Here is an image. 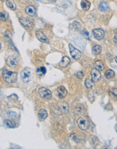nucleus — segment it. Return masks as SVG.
Segmentation results:
<instances>
[{"mask_svg": "<svg viewBox=\"0 0 117 149\" xmlns=\"http://www.w3.org/2000/svg\"><path fill=\"white\" fill-rule=\"evenodd\" d=\"M4 81L8 83H13L17 81L18 74L15 72L9 71H4L2 73Z\"/></svg>", "mask_w": 117, "mask_h": 149, "instance_id": "f257e3e1", "label": "nucleus"}, {"mask_svg": "<svg viewBox=\"0 0 117 149\" xmlns=\"http://www.w3.org/2000/svg\"><path fill=\"white\" fill-rule=\"evenodd\" d=\"M20 78L24 83H28L31 79V70L29 68H24L20 73Z\"/></svg>", "mask_w": 117, "mask_h": 149, "instance_id": "f03ea898", "label": "nucleus"}, {"mask_svg": "<svg viewBox=\"0 0 117 149\" xmlns=\"http://www.w3.org/2000/svg\"><path fill=\"white\" fill-rule=\"evenodd\" d=\"M38 94L41 97V98H44V99H47V100H49L51 98V92L47 90L46 88H39L38 90Z\"/></svg>", "mask_w": 117, "mask_h": 149, "instance_id": "7ed1b4c3", "label": "nucleus"}, {"mask_svg": "<svg viewBox=\"0 0 117 149\" xmlns=\"http://www.w3.org/2000/svg\"><path fill=\"white\" fill-rule=\"evenodd\" d=\"M77 124L80 130H87L89 127V123L84 117H79L77 120Z\"/></svg>", "mask_w": 117, "mask_h": 149, "instance_id": "20e7f679", "label": "nucleus"}, {"mask_svg": "<svg viewBox=\"0 0 117 149\" xmlns=\"http://www.w3.org/2000/svg\"><path fill=\"white\" fill-rule=\"evenodd\" d=\"M69 50H70V53L71 54V56L75 60H78L81 56V52L75 48L72 44H69Z\"/></svg>", "mask_w": 117, "mask_h": 149, "instance_id": "39448f33", "label": "nucleus"}, {"mask_svg": "<svg viewBox=\"0 0 117 149\" xmlns=\"http://www.w3.org/2000/svg\"><path fill=\"white\" fill-rule=\"evenodd\" d=\"M18 63V58L14 55H11V56L7 57L6 60V64L8 66L10 67H14Z\"/></svg>", "mask_w": 117, "mask_h": 149, "instance_id": "423d86ee", "label": "nucleus"}, {"mask_svg": "<svg viewBox=\"0 0 117 149\" xmlns=\"http://www.w3.org/2000/svg\"><path fill=\"white\" fill-rule=\"evenodd\" d=\"M93 35L97 40H100L104 36V31L102 29H95L93 31Z\"/></svg>", "mask_w": 117, "mask_h": 149, "instance_id": "0eeeda50", "label": "nucleus"}, {"mask_svg": "<svg viewBox=\"0 0 117 149\" xmlns=\"http://www.w3.org/2000/svg\"><path fill=\"white\" fill-rule=\"evenodd\" d=\"M91 75L93 81H98L101 79V73L99 70L96 68H93L91 71Z\"/></svg>", "mask_w": 117, "mask_h": 149, "instance_id": "6e6552de", "label": "nucleus"}, {"mask_svg": "<svg viewBox=\"0 0 117 149\" xmlns=\"http://www.w3.org/2000/svg\"><path fill=\"white\" fill-rule=\"evenodd\" d=\"M25 11L29 16H31V17H34L36 16V9L33 5H29L26 7L25 8Z\"/></svg>", "mask_w": 117, "mask_h": 149, "instance_id": "1a4fd4ad", "label": "nucleus"}, {"mask_svg": "<svg viewBox=\"0 0 117 149\" xmlns=\"http://www.w3.org/2000/svg\"><path fill=\"white\" fill-rule=\"evenodd\" d=\"M36 36L40 42H43V43H48V39L46 37V36L40 30H38L36 31Z\"/></svg>", "mask_w": 117, "mask_h": 149, "instance_id": "9d476101", "label": "nucleus"}, {"mask_svg": "<svg viewBox=\"0 0 117 149\" xmlns=\"http://www.w3.org/2000/svg\"><path fill=\"white\" fill-rule=\"evenodd\" d=\"M58 95L60 98H64L67 95V91L64 86H59L58 88Z\"/></svg>", "mask_w": 117, "mask_h": 149, "instance_id": "9b49d317", "label": "nucleus"}, {"mask_svg": "<svg viewBox=\"0 0 117 149\" xmlns=\"http://www.w3.org/2000/svg\"><path fill=\"white\" fill-rule=\"evenodd\" d=\"M19 21L23 27H27V28H29V27H31L32 25L31 21L29 18H25V17L20 18Z\"/></svg>", "mask_w": 117, "mask_h": 149, "instance_id": "f8f14e48", "label": "nucleus"}, {"mask_svg": "<svg viewBox=\"0 0 117 149\" xmlns=\"http://www.w3.org/2000/svg\"><path fill=\"white\" fill-rule=\"evenodd\" d=\"M38 117L39 119L41 121H43L45 119H46V118L47 117V112L46 110H45L43 108L40 109L38 112Z\"/></svg>", "mask_w": 117, "mask_h": 149, "instance_id": "ddd939ff", "label": "nucleus"}, {"mask_svg": "<svg viewBox=\"0 0 117 149\" xmlns=\"http://www.w3.org/2000/svg\"><path fill=\"white\" fill-rule=\"evenodd\" d=\"M99 10L101 11V12H107L108 10H109V5L106 1H101V2L99 3Z\"/></svg>", "mask_w": 117, "mask_h": 149, "instance_id": "4468645a", "label": "nucleus"}, {"mask_svg": "<svg viewBox=\"0 0 117 149\" xmlns=\"http://www.w3.org/2000/svg\"><path fill=\"white\" fill-rule=\"evenodd\" d=\"M70 62H71V60H70V58H68V56H64L61 61L60 62L59 65H60V66L64 68V67H66L68 66L69 63H70Z\"/></svg>", "mask_w": 117, "mask_h": 149, "instance_id": "2eb2a0df", "label": "nucleus"}, {"mask_svg": "<svg viewBox=\"0 0 117 149\" xmlns=\"http://www.w3.org/2000/svg\"><path fill=\"white\" fill-rule=\"evenodd\" d=\"M58 107L60 110L64 114H67L68 112V104L66 102H60L59 104Z\"/></svg>", "mask_w": 117, "mask_h": 149, "instance_id": "dca6fc26", "label": "nucleus"}, {"mask_svg": "<svg viewBox=\"0 0 117 149\" xmlns=\"http://www.w3.org/2000/svg\"><path fill=\"white\" fill-rule=\"evenodd\" d=\"M80 6H81L83 10L87 11L90 8L91 3L87 0H82L81 2H80Z\"/></svg>", "mask_w": 117, "mask_h": 149, "instance_id": "f3484780", "label": "nucleus"}, {"mask_svg": "<svg viewBox=\"0 0 117 149\" xmlns=\"http://www.w3.org/2000/svg\"><path fill=\"white\" fill-rule=\"evenodd\" d=\"M69 27L71 29L75 30V31H79L81 28V26H80V23L77 21H73L70 25Z\"/></svg>", "mask_w": 117, "mask_h": 149, "instance_id": "a211bd4d", "label": "nucleus"}, {"mask_svg": "<svg viewBox=\"0 0 117 149\" xmlns=\"http://www.w3.org/2000/svg\"><path fill=\"white\" fill-rule=\"evenodd\" d=\"M94 67L96 69H98L99 71H103L104 69V64L101 60H97L95 61L93 64Z\"/></svg>", "mask_w": 117, "mask_h": 149, "instance_id": "6ab92c4d", "label": "nucleus"}, {"mask_svg": "<svg viewBox=\"0 0 117 149\" xmlns=\"http://www.w3.org/2000/svg\"><path fill=\"white\" fill-rule=\"evenodd\" d=\"M6 5L7 6V7H9L10 10H15L16 8V3L12 0H7V1H6Z\"/></svg>", "mask_w": 117, "mask_h": 149, "instance_id": "aec40b11", "label": "nucleus"}, {"mask_svg": "<svg viewBox=\"0 0 117 149\" xmlns=\"http://www.w3.org/2000/svg\"><path fill=\"white\" fill-rule=\"evenodd\" d=\"M102 51V48L98 45H95L92 48V53L94 55H99Z\"/></svg>", "mask_w": 117, "mask_h": 149, "instance_id": "412c9836", "label": "nucleus"}, {"mask_svg": "<svg viewBox=\"0 0 117 149\" xmlns=\"http://www.w3.org/2000/svg\"><path fill=\"white\" fill-rule=\"evenodd\" d=\"M3 123H4V125H5L6 127H9V128H14V127H16V123L14 121H10V120H4Z\"/></svg>", "mask_w": 117, "mask_h": 149, "instance_id": "4be33fe9", "label": "nucleus"}, {"mask_svg": "<svg viewBox=\"0 0 117 149\" xmlns=\"http://www.w3.org/2000/svg\"><path fill=\"white\" fill-rule=\"evenodd\" d=\"M93 85H94V83H93V81L91 79H86L85 81V86L88 89H90V88H92L93 87Z\"/></svg>", "mask_w": 117, "mask_h": 149, "instance_id": "5701e85b", "label": "nucleus"}, {"mask_svg": "<svg viewBox=\"0 0 117 149\" xmlns=\"http://www.w3.org/2000/svg\"><path fill=\"white\" fill-rule=\"evenodd\" d=\"M104 75L105 77L107 79H112L115 76V72H114V71L111 70V69H108V70H107L105 72Z\"/></svg>", "mask_w": 117, "mask_h": 149, "instance_id": "b1692460", "label": "nucleus"}, {"mask_svg": "<svg viewBox=\"0 0 117 149\" xmlns=\"http://www.w3.org/2000/svg\"><path fill=\"white\" fill-rule=\"evenodd\" d=\"M109 94L112 99L117 100V88H112L109 91Z\"/></svg>", "mask_w": 117, "mask_h": 149, "instance_id": "393cba45", "label": "nucleus"}, {"mask_svg": "<svg viewBox=\"0 0 117 149\" xmlns=\"http://www.w3.org/2000/svg\"><path fill=\"white\" fill-rule=\"evenodd\" d=\"M0 19L1 21H6L8 19V14L5 11H1L0 13Z\"/></svg>", "mask_w": 117, "mask_h": 149, "instance_id": "a878e982", "label": "nucleus"}, {"mask_svg": "<svg viewBox=\"0 0 117 149\" xmlns=\"http://www.w3.org/2000/svg\"><path fill=\"white\" fill-rule=\"evenodd\" d=\"M6 116H7L8 118L13 119V118H15L17 116V114H16V112H14V111L9 110V111H7V112H6Z\"/></svg>", "mask_w": 117, "mask_h": 149, "instance_id": "bb28decb", "label": "nucleus"}, {"mask_svg": "<svg viewBox=\"0 0 117 149\" xmlns=\"http://www.w3.org/2000/svg\"><path fill=\"white\" fill-rule=\"evenodd\" d=\"M81 35H82V36H83L84 38H85L86 39H87V40H89V39H90L89 34V33H88V31L87 30H83V31H81Z\"/></svg>", "mask_w": 117, "mask_h": 149, "instance_id": "cd10ccee", "label": "nucleus"}, {"mask_svg": "<svg viewBox=\"0 0 117 149\" xmlns=\"http://www.w3.org/2000/svg\"><path fill=\"white\" fill-rule=\"evenodd\" d=\"M75 75L76 76V77H77V78L79 79H83V76H84V74H83V71H77L75 72Z\"/></svg>", "mask_w": 117, "mask_h": 149, "instance_id": "c85d7f7f", "label": "nucleus"}, {"mask_svg": "<svg viewBox=\"0 0 117 149\" xmlns=\"http://www.w3.org/2000/svg\"><path fill=\"white\" fill-rule=\"evenodd\" d=\"M37 73H40L41 75H44V74L46 73V69L43 66L40 67V68H37Z\"/></svg>", "mask_w": 117, "mask_h": 149, "instance_id": "c756f323", "label": "nucleus"}, {"mask_svg": "<svg viewBox=\"0 0 117 149\" xmlns=\"http://www.w3.org/2000/svg\"><path fill=\"white\" fill-rule=\"evenodd\" d=\"M76 137H77V136H76V135H73L72 138H73V139L76 142H79V140L77 139V138H76Z\"/></svg>", "mask_w": 117, "mask_h": 149, "instance_id": "7c9ffc66", "label": "nucleus"}, {"mask_svg": "<svg viewBox=\"0 0 117 149\" xmlns=\"http://www.w3.org/2000/svg\"><path fill=\"white\" fill-rule=\"evenodd\" d=\"M113 42L116 44H117V35H115V37H113Z\"/></svg>", "mask_w": 117, "mask_h": 149, "instance_id": "2f4dec72", "label": "nucleus"}, {"mask_svg": "<svg viewBox=\"0 0 117 149\" xmlns=\"http://www.w3.org/2000/svg\"><path fill=\"white\" fill-rule=\"evenodd\" d=\"M56 1H57V0H49V2H51V3H54V2H56Z\"/></svg>", "mask_w": 117, "mask_h": 149, "instance_id": "473e14b6", "label": "nucleus"}, {"mask_svg": "<svg viewBox=\"0 0 117 149\" xmlns=\"http://www.w3.org/2000/svg\"><path fill=\"white\" fill-rule=\"evenodd\" d=\"M114 33H115V35H117V29H116L114 30Z\"/></svg>", "mask_w": 117, "mask_h": 149, "instance_id": "72a5a7b5", "label": "nucleus"}, {"mask_svg": "<svg viewBox=\"0 0 117 149\" xmlns=\"http://www.w3.org/2000/svg\"><path fill=\"white\" fill-rule=\"evenodd\" d=\"M115 130H116V132H117V124H116V125H115Z\"/></svg>", "mask_w": 117, "mask_h": 149, "instance_id": "f704fd0d", "label": "nucleus"}, {"mask_svg": "<svg viewBox=\"0 0 117 149\" xmlns=\"http://www.w3.org/2000/svg\"><path fill=\"white\" fill-rule=\"evenodd\" d=\"M115 61H116V62L117 63V56L116 57V58H115Z\"/></svg>", "mask_w": 117, "mask_h": 149, "instance_id": "c9c22d12", "label": "nucleus"}, {"mask_svg": "<svg viewBox=\"0 0 117 149\" xmlns=\"http://www.w3.org/2000/svg\"><path fill=\"white\" fill-rule=\"evenodd\" d=\"M115 149H117V147H116V148H115Z\"/></svg>", "mask_w": 117, "mask_h": 149, "instance_id": "e433bc0d", "label": "nucleus"}, {"mask_svg": "<svg viewBox=\"0 0 117 149\" xmlns=\"http://www.w3.org/2000/svg\"><path fill=\"white\" fill-rule=\"evenodd\" d=\"M35 1H39V0H35Z\"/></svg>", "mask_w": 117, "mask_h": 149, "instance_id": "4c0bfd02", "label": "nucleus"}]
</instances>
